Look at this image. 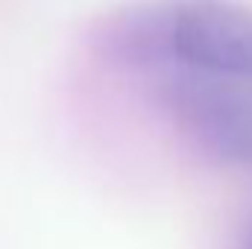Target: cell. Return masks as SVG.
<instances>
[{"label": "cell", "instance_id": "6da1fadb", "mask_svg": "<svg viewBox=\"0 0 252 249\" xmlns=\"http://www.w3.org/2000/svg\"><path fill=\"white\" fill-rule=\"evenodd\" d=\"M91 44L124 70L252 85V9L232 0L132 3L97 27Z\"/></svg>", "mask_w": 252, "mask_h": 249}, {"label": "cell", "instance_id": "7a4b0ae2", "mask_svg": "<svg viewBox=\"0 0 252 249\" xmlns=\"http://www.w3.org/2000/svg\"><path fill=\"white\" fill-rule=\"evenodd\" d=\"M156 100L193 150L252 170V85L164 73L156 76Z\"/></svg>", "mask_w": 252, "mask_h": 249}, {"label": "cell", "instance_id": "3957f363", "mask_svg": "<svg viewBox=\"0 0 252 249\" xmlns=\"http://www.w3.org/2000/svg\"><path fill=\"white\" fill-rule=\"evenodd\" d=\"M235 249H252V223L244 229V235H241V241H238Z\"/></svg>", "mask_w": 252, "mask_h": 249}]
</instances>
